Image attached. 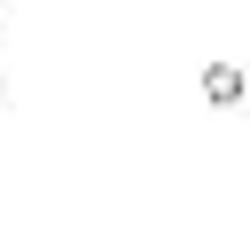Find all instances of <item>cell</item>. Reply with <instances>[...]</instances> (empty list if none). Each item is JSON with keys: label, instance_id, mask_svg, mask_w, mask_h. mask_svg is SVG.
I'll return each instance as SVG.
<instances>
[{"label": "cell", "instance_id": "6da1fadb", "mask_svg": "<svg viewBox=\"0 0 250 250\" xmlns=\"http://www.w3.org/2000/svg\"><path fill=\"white\" fill-rule=\"evenodd\" d=\"M203 94H211L219 109H227V102H242V70H234V62H211V70H203Z\"/></svg>", "mask_w": 250, "mask_h": 250}]
</instances>
